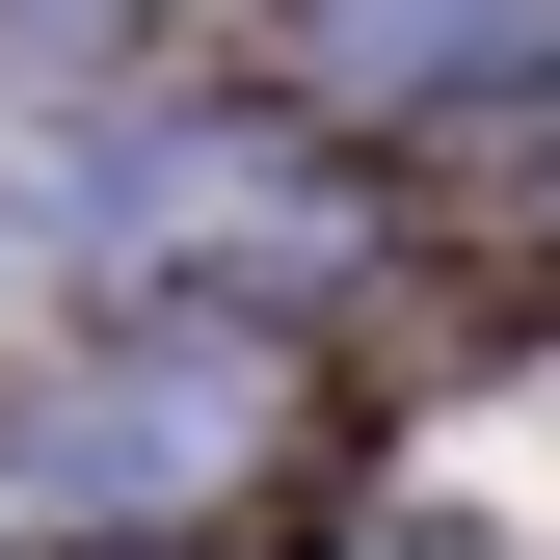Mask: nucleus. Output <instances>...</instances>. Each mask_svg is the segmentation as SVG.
<instances>
[{"instance_id": "nucleus-1", "label": "nucleus", "mask_w": 560, "mask_h": 560, "mask_svg": "<svg viewBox=\"0 0 560 560\" xmlns=\"http://www.w3.org/2000/svg\"><path fill=\"white\" fill-rule=\"evenodd\" d=\"M294 454V374L241 320H107L54 374H0V560H133V534H241Z\"/></svg>"}, {"instance_id": "nucleus-3", "label": "nucleus", "mask_w": 560, "mask_h": 560, "mask_svg": "<svg viewBox=\"0 0 560 560\" xmlns=\"http://www.w3.org/2000/svg\"><path fill=\"white\" fill-rule=\"evenodd\" d=\"M294 81L347 133H508L560 107V0H294Z\"/></svg>"}, {"instance_id": "nucleus-2", "label": "nucleus", "mask_w": 560, "mask_h": 560, "mask_svg": "<svg viewBox=\"0 0 560 560\" xmlns=\"http://www.w3.org/2000/svg\"><path fill=\"white\" fill-rule=\"evenodd\" d=\"M54 241L81 267H347V187L294 133H241V107H161V133H107L54 187Z\"/></svg>"}]
</instances>
